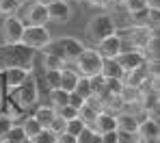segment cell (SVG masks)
<instances>
[{
    "mask_svg": "<svg viewBox=\"0 0 160 143\" xmlns=\"http://www.w3.org/2000/svg\"><path fill=\"white\" fill-rule=\"evenodd\" d=\"M35 54L37 52L26 48L24 43H0V72L9 67H22L32 72Z\"/></svg>",
    "mask_w": 160,
    "mask_h": 143,
    "instance_id": "6da1fadb",
    "label": "cell"
},
{
    "mask_svg": "<svg viewBox=\"0 0 160 143\" xmlns=\"http://www.w3.org/2000/svg\"><path fill=\"white\" fill-rule=\"evenodd\" d=\"M7 100L13 102L22 113H26L28 109L37 106V102H39V80H37V76L28 74V78L18 87L13 93H9Z\"/></svg>",
    "mask_w": 160,
    "mask_h": 143,
    "instance_id": "7a4b0ae2",
    "label": "cell"
},
{
    "mask_svg": "<svg viewBox=\"0 0 160 143\" xmlns=\"http://www.w3.org/2000/svg\"><path fill=\"white\" fill-rule=\"evenodd\" d=\"M82 43H80L76 37L72 35H65V37H58V39H52L41 52H48V54H56L58 59H63L65 63H74L78 54L82 52Z\"/></svg>",
    "mask_w": 160,
    "mask_h": 143,
    "instance_id": "3957f363",
    "label": "cell"
},
{
    "mask_svg": "<svg viewBox=\"0 0 160 143\" xmlns=\"http://www.w3.org/2000/svg\"><path fill=\"white\" fill-rule=\"evenodd\" d=\"M102 61L104 59L98 54V50L95 48H82V52L78 54V59L74 61V69L78 72V76H87V78H91V76H100V72H102Z\"/></svg>",
    "mask_w": 160,
    "mask_h": 143,
    "instance_id": "277c9868",
    "label": "cell"
},
{
    "mask_svg": "<svg viewBox=\"0 0 160 143\" xmlns=\"http://www.w3.org/2000/svg\"><path fill=\"white\" fill-rule=\"evenodd\" d=\"M115 33H117L115 20H112V15H108V13L93 15V18L89 20V24H87V37H89L93 43L102 41L104 37H110V35H115Z\"/></svg>",
    "mask_w": 160,
    "mask_h": 143,
    "instance_id": "5b68a950",
    "label": "cell"
},
{
    "mask_svg": "<svg viewBox=\"0 0 160 143\" xmlns=\"http://www.w3.org/2000/svg\"><path fill=\"white\" fill-rule=\"evenodd\" d=\"M50 41H52V33L48 30V26H26L22 33V39H20V43H24L26 48L35 50V52L43 50Z\"/></svg>",
    "mask_w": 160,
    "mask_h": 143,
    "instance_id": "8992f818",
    "label": "cell"
},
{
    "mask_svg": "<svg viewBox=\"0 0 160 143\" xmlns=\"http://www.w3.org/2000/svg\"><path fill=\"white\" fill-rule=\"evenodd\" d=\"M26 28V24L22 22L20 15H7L0 24V39L2 43H20L22 33Z\"/></svg>",
    "mask_w": 160,
    "mask_h": 143,
    "instance_id": "52a82bcc",
    "label": "cell"
},
{
    "mask_svg": "<svg viewBox=\"0 0 160 143\" xmlns=\"http://www.w3.org/2000/svg\"><path fill=\"white\" fill-rule=\"evenodd\" d=\"M46 11H48V22H56V24H67L74 15V9L67 0H48Z\"/></svg>",
    "mask_w": 160,
    "mask_h": 143,
    "instance_id": "ba28073f",
    "label": "cell"
},
{
    "mask_svg": "<svg viewBox=\"0 0 160 143\" xmlns=\"http://www.w3.org/2000/svg\"><path fill=\"white\" fill-rule=\"evenodd\" d=\"M22 22H24L26 26H46V24H48L46 2H39V0L30 2L28 9H26V13H24V18H22Z\"/></svg>",
    "mask_w": 160,
    "mask_h": 143,
    "instance_id": "9c48e42d",
    "label": "cell"
},
{
    "mask_svg": "<svg viewBox=\"0 0 160 143\" xmlns=\"http://www.w3.org/2000/svg\"><path fill=\"white\" fill-rule=\"evenodd\" d=\"M95 50L102 59H117V54L123 50V37H119L117 33L110 37H104L102 41L95 43Z\"/></svg>",
    "mask_w": 160,
    "mask_h": 143,
    "instance_id": "30bf717a",
    "label": "cell"
},
{
    "mask_svg": "<svg viewBox=\"0 0 160 143\" xmlns=\"http://www.w3.org/2000/svg\"><path fill=\"white\" fill-rule=\"evenodd\" d=\"M28 69H22V67H9V69H2V85H4V91L7 95L13 93L18 87L22 85L28 78Z\"/></svg>",
    "mask_w": 160,
    "mask_h": 143,
    "instance_id": "8fae6325",
    "label": "cell"
},
{
    "mask_svg": "<svg viewBox=\"0 0 160 143\" xmlns=\"http://www.w3.org/2000/svg\"><path fill=\"white\" fill-rule=\"evenodd\" d=\"M117 63L121 65V69H123V74H126V72H132L136 67H141V65L147 63V61H145V57H143L141 50L130 48V50H121V52L117 54Z\"/></svg>",
    "mask_w": 160,
    "mask_h": 143,
    "instance_id": "7c38bea8",
    "label": "cell"
},
{
    "mask_svg": "<svg viewBox=\"0 0 160 143\" xmlns=\"http://www.w3.org/2000/svg\"><path fill=\"white\" fill-rule=\"evenodd\" d=\"M93 132H98V135H104V132H112V130H117V115L110 113V111H100L98 117H95V121L89 126Z\"/></svg>",
    "mask_w": 160,
    "mask_h": 143,
    "instance_id": "4fadbf2b",
    "label": "cell"
},
{
    "mask_svg": "<svg viewBox=\"0 0 160 143\" xmlns=\"http://www.w3.org/2000/svg\"><path fill=\"white\" fill-rule=\"evenodd\" d=\"M138 130V117L132 113H119L117 115V132H128L136 135Z\"/></svg>",
    "mask_w": 160,
    "mask_h": 143,
    "instance_id": "5bb4252c",
    "label": "cell"
},
{
    "mask_svg": "<svg viewBox=\"0 0 160 143\" xmlns=\"http://www.w3.org/2000/svg\"><path fill=\"white\" fill-rule=\"evenodd\" d=\"M30 115L37 119V124H39L41 128H48V126L52 124V119L56 117V109H52L50 104H48V106L41 104V106H35V111H32Z\"/></svg>",
    "mask_w": 160,
    "mask_h": 143,
    "instance_id": "9a60e30c",
    "label": "cell"
},
{
    "mask_svg": "<svg viewBox=\"0 0 160 143\" xmlns=\"http://www.w3.org/2000/svg\"><path fill=\"white\" fill-rule=\"evenodd\" d=\"M100 76L121 80V78H123V69H121V65L117 63V59H104V61H102V72H100Z\"/></svg>",
    "mask_w": 160,
    "mask_h": 143,
    "instance_id": "2e32d148",
    "label": "cell"
},
{
    "mask_svg": "<svg viewBox=\"0 0 160 143\" xmlns=\"http://www.w3.org/2000/svg\"><path fill=\"white\" fill-rule=\"evenodd\" d=\"M76 83H78V72L65 65V67L61 69V83H58V89H63V91H74V89H76Z\"/></svg>",
    "mask_w": 160,
    "mask_h": 143,
    "instance_id": "e0dca14e",
    "label": "cell"
},
{
    "mask_svg": "<svg viewBox=\"0 0 160 143\" xmlns=\"http://www.w3.org/2000/svg\"><path fill=\"white\" fill-rule=\"evenodd\" d=\"M67 98H69V91H63V89H50L48 91V100H50V106L52 109H63L67 106Z\"/></svg>",
    "mask_w": 160,
    "mask_h": 143,
    "instance_id": "ac0fdd59",
    "label": "cell"
},
{
    "mask_svg": "<svg viewBox=\"0 0 160 143\" xmlns=\"http://www.w3.org/2000/svg\"><path fill=\"white\" fill-rule=\"evenodd\" d=\"M20 126H22V130H24L26 139H32V137L41 130V126L37 124V119H35L32 115H24V117H22V121H20Z\"/></svg>",
    "mask_w": 160,
    "mask_h": 143,
    "instance_id": "d6986e66",
    "label": "cell"
},
{
    "mask_svg": "<svg viewBox=\"0 0 160 143\" xmlns=\"http://www.w3.org/2000/svg\"><path fill=\"white\" fill-rule=\"evenodd\" d=\"M22 141H26L24 130H22L20 124H13V126L9 128V132L2 137V141H0V143H22Z\"/></svg>",
    "mask_w": 160,
    "mask_h": 143,
    "instance_id": "ffe728a7",
    "label": "cell"
},
{
    "mask_svg": "<svg viewBox=\"0 0 160 143\" xmlns=\"http://www.w3.org/2000/svg\"><path fill=\"white\" fill-rule=\"evenodd\" d=\"M67 63L63 59H58L56 54H48L43 52V72H52V69H63Z\"/></svg>",
    "mask_w": 160,
    "mask_h": 143,
    "instance_id": "44dd1931",
    "label": "cell"
},
{
    "mask_svg": "<svg viewBox=\"0 0 160 143\" xmlns=\"http://www.w3.org/2000/svg\"><path fill=\"white\" fill-rule=\"evenodd\" d=\"M22 2L20 0H0V15H18Z\"/></svg>",
    "mask_w": 160,
    "mask_h": 143,
    "instance_id": "7402d4cb",
    "label": "cell"
},
{
    "mask_svg": "<svg viewBox=\"0 0 160 143\" xmlns=\"http://www.w3.org/2000/svg\"><path fill=\"white\" fill-rule=\"evenodd\" d=\"M76 93H78L80 98H91L93 95V89H91V80L87 78V76H78V83H76V89H74Z\"/></svg>",
    "mask_w": 160,
    "mask_h": 143,
    "instance_id": "603a6c76",
    "label": "cell"
},
{
    "mask_svg": "<svg viewBox=\"0 0 160 143\" xmlns=\"http://www.w3.org/2000/svg\"><path fill=\"white\" fill-rule=\"evenodd\" d=\"M43 83L50 89H58V83H61V69H52V72H43Z\"/></svg>",
    "mask_w": 160,
    "mask_h": 143,
    "instance_id": "cb8c5ba5",
    "label": "cell"
},
{
    "mask_svg": "<svg viewBox=\"0 0 160 143\" xmlns=\"http://www.w3.org/2000/svg\"><path fill=\"white\" fill-rule=\"evenodd\" d=\"M123 7H126L128 15H134V13H141L147 9V0H126Z\"/></svg>",
    "mask_w": 160,
    "mask_h": 143,
    "instance_id": "d4e9b609",
    "label": "cell"
},
{
    "mask_svg": "<svg viewBox=\"0 0 160 143\" xmlns=\"http://www.w3.org/2000/svg\"><path fill=\"white\" fill-rule=\"evenodd\" d=\"M30 143H56V135L50 132L48 128H41V130L30 139Z\"/></svg>",
    "mask_w": 160,
    "mask_h": 143,
    "instance_id": "484cf974",
    "label": "cell"
},
{
    "mask_svg": "<svg viewBox=\"0 0 160 143\" xmlns=\"http://www.w3.org/2000/svg\"><path fill=\"white\" fill-rule=\"evenodd\" d=\"M82 128H84V121H82L80 117H74V119H69V121H67V126H65V132H69V135L78 137L80 132H82Z\"/></svg>",
    "mask_w": 160,
    "mask_h": 143,
    "instance_id": "4316f807",
    "label": "cell"
},
{
    "mask_svg": "<svg viewBox=\"0 0 160 143\" xmlns=\"http://www.w3.org/2000/svg\"><path fill=\"white\" fill-rule=\"evenodd\" d=\"M65 126H67V121H65L61 115L56 113V117L52 119V124L48 126V130H50V132H54V135H61V132H65Z\"/></svg>",
    "mask_w": 160,
    "mask_h": 143,
    "instance_id": "83f0119b",
    "label": "cell"
},
{
    "mask_svg": "<svg viewBox=\"0 0 160 143\" xmlns=\"http://www.w3.org/2000/svg\"><path fill=\"white\" fill-rule=\"evenodd\" d=\"M84 102H87V100H84V98H80L76 91H69L67 106H72V109H76V111H78V109H82V106H84Z\"/></svg>",
    "mask_w": 160,
    "mask_h": 143,
    "instance_id": "f1b7e54d",
    "label": "cell"
},
{
    "mask_svg": "<svg viewBox=\"0 0 160 143\" xmlns=\"http://www.w3.org/2000/svg\"><path fill=\"white\" fill-rule=\"evenodd\" d=\"M11 126H13V121H11L4 113H0V141H2V137L9 132V128H11Z\"/></svg>",
    "mask_w": 160,
    "mask_h": 143,
    "instance_id": "f546056e",
    "label": "cell"
},
{
    "mask_svg": "<svg viewBox=\"0 0 160 143\" xmlns=\"http://www.w3.org/2000/svg\"><path fill=\"white\" fill-rule=\"evenodd\" d=\"M56 113L61 115L65 121H69V119H74V117H78V111L76 109H72V106H63V109H58Z\"/></svg>",
    "mask_w": 160,
    "mask_h": 143,
    "instance_id": "4dcf8cb0",
    "label": "cell"
},
{
    "mask_svg": "<svg viewBox=\"0 0 160 143\" xmlns=\"http://www.w3.org/2000/svg\"><path fill=\"white\" fill-rule=\"evenodd\" d=\"M93 135H95V132H93L91 128H87V126H84V128H82V132L76 137V143H91Z\"/></svg>",
    "mask_w": 160,
    "mask_h": 143,
    "instance_id": "1f68e13d",
    "label": "cell"
},
{
    "mask_svg": "<svg viewBox=\"0 0 160 143\" xmlns=\"http://www.w3.org/2000/svg\"><path fill=\"white\" fill-rule=\"evenodd\" d=\"M117 143H138V137L128 132H117Z\"/></svg>",
    "mask_w": 160,
    "mask_h": 143,
    "instance_id": "d6a6232c",
    "label": "cell"
},
{
    "mask_svg": "<svg viewBox=\"0 0 160 143\" xmlns=\"http://www.w3.org/2000/svg\"><path fill=\"white\" fill-rule=\"evenodd\" d=\"M100 143H117V130H112V132H104V135H100Z\"/></svg>",
    "mask_w": 160,
    "mask_h": 143,
    "instance_id": "836d02e7",
    "label": "cell"
},
{
    "mask_svg": "<svg viewBox=\"0 0 160 143\" xmlns=\"http://www.w3.org/2000/svg\"><path fill=\"white\" fill-rule=\"evenodd\" d=\"M56 143H76V137L69 132H61V135H56Z\"/></svg>",
    "mask_w": 160,
    "mask_h": 143,
    "instance_id": "e575fe53",
    "label": "cell"
},
{
    "mask_svg": "<svg viewBox=\"0 0 160 143\" xmlns=\"http://www.w3.org/2000/svg\"><path fill=\"white\" fill-rule=\"evenodd\" d=\"M87 2H91V4H102V7H106L110 0H87Z\"/></svg>",
    "mask_w": 160,
    "mask_h": 143,
    "instance_id": "d590c367",
    "label": "cell"
},
{
    "mask_svg": "<svg viewBox=\"0 0 160 143\" xmlns=\"http://www.w3.org/2000/svg\"><path fill=\"white\" fill-rule=\"evenodd\" d=\"M115 2H119V4H123V2H126V0H115Z\"/></svg>",
    "mask_w": 160,
    "mask_h": 143,
    "instance_id": "8d00e7d4",
    "label": "cell"
},
{
    "mask_svg": "<svg viewBox=\"0 0 160 143\" xmlns=\"http://www.w3.org/2000/svg\"><path fill=\"white\" fill-rule=\"evenodd\" d=\"M22 143H30V139H26V141H22Z\"/></svg>",
    "mask_w": 160,
    "mask_h": 143,
    "instance_id": "74e56055",
    "label": "cell"
},
{
    "mask_svg": "<svg viewBox=\"0 0 160 143\" xmlns=\"http://www.w3.org/2000/svg\"><path fill=\"white\" fill-rule=\"evenodd\" d=\"M20 2H26V0H20Z\"/></svg>",
    "mask_w": 160,
    "mask_h": 143,
    "instance_id": "f35d334b",
    "label": "cell"
}]
</instances>
